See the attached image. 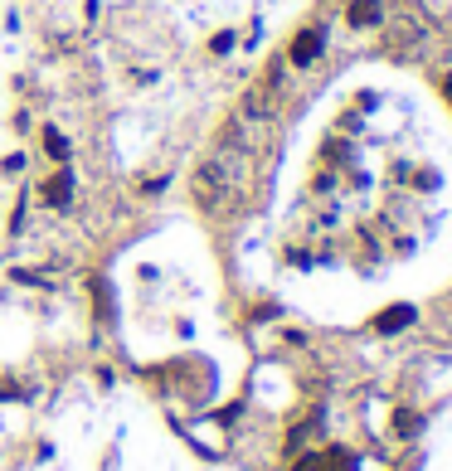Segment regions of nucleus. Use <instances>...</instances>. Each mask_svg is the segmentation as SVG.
<instances>
[{"instance_id":"nucleus-1","label":"nucleus","mask_w":452,"mask_h":471,"mask_svg":"<svg viewBox=\"0 0 452 471\" xmlns=\"http://www.w3.org/2000/svg\"><path fill=\"white\" fill-rule=\"evenodd\" d=\"M413 321H419V307H409V301H394V307H385L370 325H375V335H399V331H409Z\"/></svg>"},{"instance_id":"nucleus-2","label":"nucleus","mask_w":452,"mask_h":471,"mask_svg":"<svg viewBox=\"0 0 452 471\" xmlns=\"http://www.w3.org/2000/svg\"><path fill=\"white\" fill-rule=\"evenodd\" d=\"M44 204L49 209H68L74 204V175H68V165H58V175L44 180Z\"/></svg>"},{"instance_id":"nucleus-3","label":"nucleus","mask_w":452,"mask_h":471,"mask_svg":"<svg viewBox=\"0 0 452 471\" xmlns=\"http://www.w3.org/2000/svg\"><path fill=\"white\" fill-rule=\"evenodd\" d=\"M321 44H326V34H321V30H302V34H297V40H292V64H316V58H321Z\"/></svg>"},{"instance_id":"nucleus-4","label":"nucleus","mask_w":452,"mask_h":471,"mask_svg":"<svg viewBox=\"0 0 452 471\" xmlns=\"http://www.w3.org/2000/svg\"><path fill=\"white\" fill-rule=\"evenodd\" d=\"M423 432V418L413 413V408H399L394 413V438H419Z\"/></svg>"},{"instance_id":"nucleus-5","label":"nucleus","mask_w":452,"mask_h":471,"mask_svg":"<svg viewBox=\"0 0 452 471\" xmlns=\"http://www.w3.org/2000/svg\"><path fill=\"white\" fill-rule=\"evenodd\" d=\"M44 151H49L58 165H68V137H64V131H54V127L44 131Z\"/></svg>"},{"instance_id":"nucleus-6","label":"nucleus","mask_w":452,"mask_h":471,"mask_svg":"<svg viewBox=\"0 0 452 471\" xmlns=\"http://www.w3.org/2000/svg\"><path fill=\"white\" fill-rule=\"evenodd\" d=\"M370 20H379V0H355L350 25H370Z\"/></svg>"},{"instance_id":"nucleus-7","label":"nucleus","mask_w":452,"mask_h":471,"mask_svg":"<svg viewBox=\"0 0 452 471\" xmlns=\"http://www.w3.org/2000/svg\"><path fill=\"white\" fill-rule=\"evenodd\" d=\"M209 49H214V54H229V49H234V34H214Z\"/></svg>"}]
</instances>
